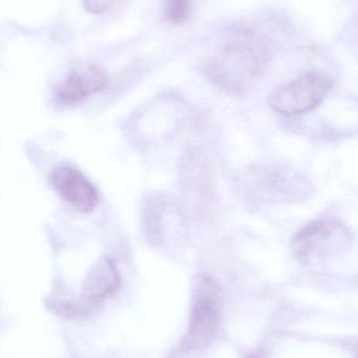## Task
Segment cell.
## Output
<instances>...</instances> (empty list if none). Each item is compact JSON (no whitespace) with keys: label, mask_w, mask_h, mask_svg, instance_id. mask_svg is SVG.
I'll return each instance as SVG.
<instances>
[{"label":"cell","mask_w":358,"mask_h":358,"mask_svg":"<svg viewBox=\"0 0 358 358\" xmlns=\"http://www.w3.org/2000/svg\"><path fill=\"white\" fill-rule=\"evenodd\" d=\"M50 308L57 315L65 317H80L88 313V307L79 302H71L69 300H52Z\"/></svg>","instance_id":"cell-10"},{"label":"cell","mask_w":358,"mask_h":358,"mask_svg":"<svg viewBox=\"0 0 358 358\" xmlns=\"http://www.w3.org/2000/svg\"><path fill=\"white\" fill-rule=\"evenodd\" d=\"M237 41L212 59L205 73L221 90L239 96L246 94L262 76L268 55L266 48L252 37Z\"/></svg>","instance_id":"cell-1"},{"label":"cell","mask_w":358,"mask_h":358,"mask_svg":"<svg viewBox=\"0 0 358 358\" xmlns=\"http://www.w3.org/2000/svg\"><path fill=\"white\" fill-rule=\"evenodd\" d=\"M250 185L254 197L265 203H296L307 199L313 191L306 174L280 164L256 168Z\"/></svg>","instance_id":"cell-3"},{"label":"cell","mask_w":358,"mask_h":358,"mask_svg":"<svg viewBox=\"0 0 358 358\" xmlns=\"http://www.w3.org/2000/svg\"><path fill=\"white\" fill-rule=\"evenodd\" d=\"M222 302V289L212 278H204L193 307L188 330L174 355L185 357L203 350L212 344L219 329V310Z\"/></svg>","instance_id":"cell-5"},{"label":"cell","mask_w":358,"mask_h":358,"mask_svg":"<svg viewBox=\"0 0 358 358\" xmlns=\"http://www.w3.org/2000/svg\"><path fill=\"white\" fill-rule=\"evenodd\" d=\"M109 85L106 71L96 64L75 67L54 88V99L61 106L80 104Z\"/></svg>","instance_id":"cell-6"},{"label":"cell","mask_w":358,"mask_h":358,"mask_svg":"<svg viewBox=\"0 0 358 358\" xmlns=\"http://www.w3.org/2000/svg\"><path fill=\"white\" fill-rule=\"evenodd\" d=\"M116 0H83L84 8L90 14L99 15L106 12Z\"/></svg>","instance_id":"cell-11"},{"label":"cell","mask_w":358,"mask_h":358,"mask_svg":"<svg viewBox=\"0 0 358 358\" xmlns=\"http://www.w3.org/2000/svg\"><path fill=\"white\" fill-rule=\"evenodd\" d=\"M353 233L334 219H317L301 227L290 242V250L298 261L310 264L346 252L353 244Z\"/></svg>","instance_id":"cell-2"},{"label":"cell","mask_w":358,"mask_h":358,"mask_svg":"<svg viewBox=\"0 0 358 358\" xmlns=\"http://www.w3.org/2000/svg\"><path fill=\"white\" fill-rule=\"evenodd\" d=\"M48 181L54 191L78 212H94L100 202V194L92 181L71 166L55 168Z\"/></svg>","instance_id":"cell-7"},{"label":"cell","mask_w":358,"mask_h":358,"mask_svg":"<svg viewBox=\"0 0 358 358\" xmlns=\"http://www.w3.org/2000/svg\"><path fill=\"white\" fill-rule=\"evenodd\" d=\"M333 86L323 71H308L275 88L268 98L271 108L280 115L296 117L317 109Z\"/></svg>","instance_id":"cell-4"},{"label":"cell","mask_w":358,"mask_h":358,"mask_svg":"<svg viewBox=\"0 0 358 358\" xmlns=\"http://www.w3.org/2000/svg\"><path fill=\"white\" fill-rule=\"evenodd\" d=\"M121 279L115 262L109 257L99 259L84 278L82 296L90 303H97L119 289Z\"/></svg>","instance_id":"cell-8"},{"label":"cell","mask_w":358,"mask_h":358,"mask_svg":"<svg viewBox=\"0 0 358 358\" xmlns=\"http://www.w3.org/2000/svg\"><path fill=\"white\" fill-rule=\"evenodd\" d=\"M165 16L174 24L186 22L191 16V0H166Z\"/></svg>","instance_id":"cell-9"}]
</instances>
